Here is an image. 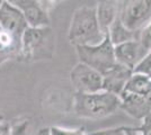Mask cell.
Here are the masks:
<instances>
[{
    "instance_id": "11",
    "label": "cell",
    "mask_w": 151,
    "mask_h": 135,
    "mask_svg": "<svg viewBox=\"0 0 151 135\" xmlns=\"http://www.w3.org/2000/svg\"><path fill=\"white\" fill-rule=\"evenodd\" d=\"M120 109L124 110L127 115L135 119L143 121L147 116L151 114V106L145 96L123 92L120 96Z\"/></svg>"
},
{
    "instance_id": "5",
    "label": "cell",
    "mask_w": 151,
    "mask_h": 135,
    "mask_svg": "<svg viewBox=\"0 0 151 135\" xmlns=\"http://www.w3.org/2000/svg\"><path fill=\"white\" fill-rule=\"evenodd\" d=\"M119 18L127 29L140 33L151 21V0L120 1Z\"/></svg>"
},
{
    "instance_id": "9",
    "label": "cell",
    "mask_w": 151,
    "mask_h": 135,
    "mask_svg": "<svg viewBox=\"0 0 151 135\" xmlns=\"http://www.w3.org/2000/svg\"><path fill=\"white\" fill-rule=\"evenodd\" d=\"M0 26L20 39L28 28L23 13L10 1H2L0 7Z\"/></svg>"
},
{
    "instance_id": "18",
    "label": "cell",
    "mask_w": 151,
    "mask_h": 135,
    "mask_svg": "<svg viewBox=\"0 0 151 135\" xmlns=\"http://www.w3.org/2000/svg\"><path fill=\"white\" fill-rule=\"evenodd\" d=\"M139 41L148 50H151V21L139 33Z\"/></svg>"
},
{
    "instance_id": "24",
    "label": "cell",
    "mask_w": 151,
    "mask_h": 135,
    "mask_svg": "<svg viewBox=\"0 0 151 135\" xmlns=\"http://www.w3.org/2000/svg\"><path fill=\"white\" fill-rule=\"evenodd\" d=\"M36 135H50V129H41L37 132Z\"/></svg>"
},
{
    "instance_id": "19",
    "label": "cell",
    "mask_w": 151,
    "mask_h": 135,
    "mask_svg": "<svg viewBox=\"0 0 151 135\" xmlns=\"http://www.w3.org/2000/svg\"><path fill=\"white\" fill-rule=\"evenodd\" d=\"M29 126V122L28 121H23L17 124L12 125V127L9 129V132L7 135H28L27 134V129Z\"/></svg>"
},
{
    "instance_id": "15",
    "label": "cell",
    "mask_w": 151,
    "mask_h": 135,
    "mask_svg": "<svg viewBox=\"0 0 151 135\" xmlns=\"http://www.w3.org/2000/svg\"><path fill=\"white\" fill-rule=\"evenodd\" d=\"M123 92L134 94L139 96H147L149 92H151V79L145 74L133 72Z\"/></svg>"
},
{
    "instance_id": "16",
    "label": "cell",
    "mask_w": 151,
    "mask_h": 135,
    "mask_svg": "<svg viewBox=\"0 0 151 135\" xmlns=\"http://www.w3.org/2000/svg\"><path fill=\"white\" fill-rule=\"evenodd\" d=\"M134 73H141L151 79V50L148 52L145 58L141 61V63L133 70Z\"/></svg>"
},
{
    "instance_id": "14",
    "label": "cell",
    "mask_w": 151,
    "mask_h": 135,
    "mask_svg": "<svg viewBox=\"0 0 151 135\" xmlns=\"http://www.w3.org/2000/svg\"><path fill=\"white\" fill-rule=\"evenodd\" d=\"M107 36L109 37L112 44L116 46V45L123 44V43L132 41V39H139V33L127 29L125 26L122 24L120 18L117 17V19L114 21L113 25L109 27Z\"/></svg>"
},
{
    "instance_id": "17",
    "label": "cell",
    "mask_w": 151,
    "mask_h": 135,
    "mask_svg": "<svg viewBox=\"0 0 151 135\" xmlns=\"http://www.w3.org/2000/svg\"><path fill=\"white\" fill-rule=\"evenodd\" d=\"M50 135H87L83 129H63L59 126H52L49 127Z\"/></svg>"
},
{
    "instance_id": "10",
    "label": "cell",
    "mask_w": 151,
    "mask_h": 135,
    "mask_svg": "<svg viewBox=\"0 0 151 135\" xmlns=\"http://www.w3.org/2000/svg\"><path fill=\"white\" fill-rule=\"evenodd\" d=\"M132 74V70L116 62L113 68L103 74V90L120 97Z\"/></svg>"
},
{
    "instance_id": "1",
    "label": "cell",
    "mask_w": 151,
    "mask_h": 135,
    "mask_svg": "<svg viewBox=\"0 0 151 135\" xmlns=\"http://www.w3.org/2000/svg\"><path fill=\"white\" fill-rule=\"evenodd\" d=\"M96 14V7L81 6L72 15L68 31V39L73 46L101 44L105 39Z\"/></svg>"
},
{
    "instance_id": "7",
    "label": "cell",
    "mask_w": 151,
    "mask_h": 135,
    "mask_svg": "<svg viewBox=\"0 0 151 135\" xmlns=\"http://www.w3.org/2000/svg\"><path fill=\"white\" fill-rule=\"evenodd\" d=\"M70 81L78 94H95L103 90V76L80 62L70 72Z\"/></svg>"
},
{
    "instance_id": "20",
    "label": "cell",
    "mask_w": 151,
    "mask_h": 135,
    "mask_svg": "<svg viewBox=\"0 0 151 135\" xmlns=\"http://www.w3.org/2000/svg\"><path fill=\"white\" fill-rule=\"evenodd\" d=\"M126 134V126H119L113 129H101V131H95L87 133V135H125Z\"/></svg>"
},
{
    "instance_id": "2",
    "label": "cell",
    "mask_w": 151,
    "mask_h": 135,
    "mask_svg": "<svg viewBox=\"0 0 151 135\" xmlns=\"http://www.w3.org/2000/svg\"><path fill=\"white\" fill-rule=\"evenodd\" d=\"M55 54V36L51 27H28L22 36L19 61L34 63L50 61Z\"/></svg>"
},
{
    "instance_id": "23",
    "label": "cell",
    "mask_w": 151,
    "mask_h": 135,
    "mask_svg": "<svg viewBox=\"0 0 151 135\" xmlns=\"http://www.w3.org/2000/svg\"><path fill=\"white\" fill-rule=\"evenodd\" d=\"M125 135H141L139 132L138 127H131V126H126V134Z\"/></svg>"
},
{
    "instance_id": "13",
    "label": "cell",
    "mask_w": 151,
    "mask_h": 135,
    "mask_svg": "<svg viewBox=\"0 0 151 135\" xmlns=\"http://www.w3.org/2000/svg\"><path fill=\"white\" fill-rule=\"evenodd\" d=\"M119 9H120V1L113 0H104L99 1L96 6L97 20L101 27V32L107 35L109 27L119 17Z\"/></svg>"
},
{
    "instance_id": "22",
    "label": "cell",
    "mask_w": 151,
    "mask_h": 135,
    "mask_svg": "<svg viewBox=\"0 0 151 135\" xmlns=\"http://www.w3.org/2000/svg\"><path fill=\"white\" fill-rule=\"evenodd\" d=\"M10 127H12V124L10 123L0 121V135H7V133L9 132Z\"/></svg>"
},
{
    "instance_id": "6",
    "label": "cell",
    "mask_w": 151,
    "mask_h": 135,
    "mask_svg": "<svg viewBox=\"0 0 151 135\" xmlns=\"http://www.w3.org/2000/svg\"><path fill=\"white\" fill-rule=\"evenodd\" d=\"M10 2L23 13L28 27L31 28L50 27L51 19L49 11L54 7L55 2L38 1V0H12Z\"/></svg>"
},
{
    "instance_id": "25",
    "label": "cell",
    "mask_w": 151,
    "mask_h": 135,
    "mask_svg": "<svg viewBox=\"0 0 151 135\" xmlns=\"http://www.w3.org/2000/svg\"><path fill=\"white\" fill-rule=\"evenodd\" d=\"M2 1H4V0H0V7H1V5H2Z\"/></svg>"
},
{
    "instance_id": "21",
    "label": "cell",
    "mask_w": 151,
    "mask_h": 135,
    "mask_svg": "<svg viewBox=\"0 0 151 135\" xmlns=\"http://www.w3.org/2000/svg\"><path fill=\"white\" fill-rule=\"evenodd\" d=\"M138 129L141 135H151V114L142 121V124L138 126Z\"/></svg>"
},
{
    "instance_id": "4",
    "label": "cell",
    "mask_w": 151,
    "mask_h": 135,
    "mask_svg": "<svg viewBox=\"0 0 151 135\" xmlns=\"http://www.w3.org/2000/svg\"><path fill=\"white\" fill-rule=\"evenodd\" d=\"M76 53L80 63L90 66L101 76L116 64L114 45L107 35L101 44L76 46Z\"/></svg>"
},
{
    "instance_id": "12",
    "label": "cell",
    "mask_w": 151,
    "mask_h": 135,
    "mask_svg": "<svg viewBox=\"0 0 151 135\" xmlns=\"http://www.w3.org/2000/svg\"><path fill=\"white\" fill-rule=\"evenodd\" d=\"M22 39L14 36L0 26V66L9 60H18Z\"/></svg>"
},
{
    "instance_id": "3",
    "label": "cell",
    "mask_w": 151,
    "mask_h": 135,
    "mask_svg": "<svg viewBox=\"0 0 151 135\" xmlns=\"http://www.w3.org/2000/svg\"><path fill=\"white\" fill-rule=\"evenodd\" d=\"M119 96L101 90L95 94H78L73 96L72 109L76 116L87 119H101L120 109Z\"/></svg>"
},
{
    "instance_id": "8",
    "label": "cell",
    "mask_w": 151,
    "mask_h": 135,
    "mask_svg": "<svg viewBox=\"0 0 151 135\" xmlns=\"http://www.w3.org/2000/svg\"><path fill=\"white\" fill-rule=\"evenodd\" d=\"M148 50L139 39H132L123 44L114 46V54L117 63L124 65L130 70H134L148 54Z\"/></svg>"
}]
</instances>
